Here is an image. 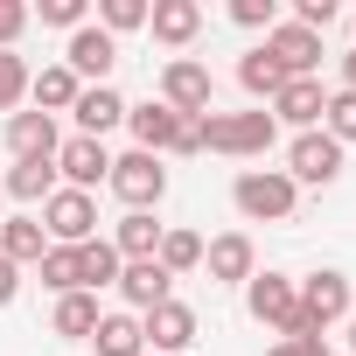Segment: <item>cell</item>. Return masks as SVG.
I'll return each instance as SVG.
<instances>
[{
  "mask_svg": "<svg viewBox=\"0 0 356 356\" xmlns=\"http://www.w3.org/2000/svg\"><path fill=\"white\" fill-rule=\"evenodd\" d=\"M196 140L217 147V154H266L280 140V126H273V112H203Z\"/></svg>",
  "mask_w": 356,
  "mask_h": 356,
  "instance_id": "1",
  "label": "cell"
},
{
  "mask_svg": "<svg viewBox=\"0 0 356 356\" xmlns=\"http://www.w3.org/2000/svg\"><path fill=\"white\" fill-rule=\"evenodd\" d=\"M293 175H280V168H245L238 175V189H231V203L252 217V224H286L293 217Z\"/></svg>",
  "mask_w": 356,
  "mask_h": 356,
  "instance_id": "2",
  "label": "cell"
},
{
  "mask_svg": "<svg viewBox=\"0 0 356 356\" xmlns=\"http://www.w3.org/2000/svg\"><path fill=\"white\" fill-rule=\"evenodd\" d=\"M126 126H133L140 154H203L196 119H175L168 105H126Z\"/></svg>",
  "mask_w": 356,
  "mask_h": 356,
  "instance_id": "3",
  "label": "cell"
},
{
  "mask_svg": "<svg viewBox=\"0 0 356 356\" xmlns=\"http://www.w3.org/2000/svg\"><path fill=\"white\" fill-rule=\"evenodd\" d=\"M105 182H112V196L126 203V210H154L161 196H168V168H161V154H119L112 161V175H105Z\"/></svg>",
  "mask_w": 356,
  "mask_h": 356,
  "instance_id": "4",
  "label": "cell"
},
{
  "mask_svg": "<svg viewBox=\"0 0 356 356\" xmlns=\"http://www.w3.org/2000/svg\"><path fill=\"white\" fill-rule=\"evenodd\" d=\"M161 105H168L175 119H203V112H210V70L189 63V56H175V63L161 70Z\"/></svg>",
  "mask_w": 356,
  "mask_h": 356,
  "instance_id": "5",
  "label": "cell"
},
{
  "mask_svg": "<svg viewBox=\"0 0 356 356\" xmlns=\"http://www.w3.org/2000/svg\"><path fill=\"white\" fill-rule=\"evenodd\" d=\"M91 224H98V203H91L84 189H56V196L42 203V231H49L56 245H91Z\"/></svg>",
  "mask_w": 356,
  "mask_h": 356,
  "instance_id": "6",
  "label": "cell"
},
{
  "mask_svg": "<svg viewBox=\"0 0 356 356\" xmlns=\"http://www.w3.org/2000/svg\"><path fill=\"white\" fill-rule=\"evenodd\" d=\"M286 161H293V168H286V175H293V189H300V182L328 189L335 175H342V147H335L328 133H300V140L286 147Z\"/></svg>",
  "mask_w": 356,
  "mask_h": 356,
  "instance_id": "7",
  "label": "cell"
},
{
  "mask_svg": "<svg viewBox=\"0 0 356 356\" xmlns=\"http://www.w3.org/2000/svg\"><path fill=\"white\" fill-rule=\"evenodd\" d=\"M245 307H252V321H266V328L286 335L300 293H293V280H280V273H252V280H245Z\"/></svg>",
  "mask_w": 356,
  "mask_h": 356,
  "instance_id": "8",
  "label": "cell"
},
{
  "mask_svg": "<svg viewBox=\"0 0 356 356\" xmlns=\"http://www.w3.org/2000/svg\"><path fill=\"white\" fill-rule=\"evenodd\" d=\"M56 175H63L70 189H84V196H91V189L105 182V175H112V154H105V140H84V133H77V140H63V147H56Z\"/></svg>",
  "mask_w": 356,
  "mask_h": 356,
  "instance_id": "9",
  "label": "cell"
},
{
  "mask_svg": "<svg viewBox=\"0 0 356 356\" xmlns=\"http://www.w3.org/2000/svg\"><path fill=\"white\" fill-rule=\"evenodd\" d=\"M112 63H119V42H112L105 29H91V22H84V29L70 35V49H63V70H70L77 84H84V77H98V84H105V77H112Z\"/></svg>",
  "mask_w": 356,
  "mask_h": 356,
  "instance_id": "10",
  "label": "cell"
},
{
  "mask_svg": "<svg viewBox=\"0 0 356 356\" xmlns=\"http://www.w3.org/2000/svg\"><path fill=\"white\" fill-rule=\"evenodd\" d=\"M56 147L63 140H56V119L49 112H15L8 119V154L15 161H56Z\"/></svg>",
  "mask_w": 356,
  "mask_h": 356,
  "instance_id": "11",
  "label": "cell"
},
{
  "mask_svg": "<svg viewBox=\"0 0 356 356\" xmlns=\"http://www.w3.org/2000/svg\"><path fill=\"white\" fill-rule=\"evenodd\" d=\"M147 29H154V42H168V49H189L196 29H203V8H196V0H154V8H147Z\"/></svg>",
  "mask_w": 356,
  "mask_h": 356,
  "instance_id": "12",
  "label": "cell"
},
{
  "mask_svg": "<svg viewBox=\"0 0 356 356\" xmlns=\"http://www.w3.org/2000/svg\"><path fill=\"white\" fill-rule=\"evenodd\" d=\"M266 56L286 70V77H307L314 63H321V35H307V29H293V22H280L273 35H266Z\"/></svg>",
  "mask_w": 356,
  "mask_h": 356,
  "instance_id": "13",
  "label": "cell"
},
{
  "mask_svg": "<svg viewBox=\"0 0 356 356\" xmlns=\"http://www.w3.org/2000/svg\"><path fill=\"white\" fill-rule=\"evenodd\" d=\"M70 112H77V133H84V140H105V133L126 119V98H119L112 84H84Z\"/></svg>",
  "mask_w": 356,
  "mask_h": 356,
  "instance_id": "14",
  "label": "cell"
},
{
  "mask_svg": "<svg viewBox=\"0 0 356 356\" xmlns=\"http://www.w3.org/2000/svg\"><path fill=\"white\" fill-rule=\"evenodd\" d=\"M140 335H147L154 349H189V342H196V314H189L182 300H161V307L140 314Z\"/></svg>",
  "mask_w": 356,
  "mask_h": 356,
  "instance_id": "15",
  "label": "cell"
},
{
  "mask_svg": "<svg viewBox=\"0 0 356 356\" xmlns=\"http://www.w3.org/2000/svg\"><path fill=\"white\" fill-rule=\"evenodd\" d=\"M203 266H210V280H252L259 252H252V238H245V231H224V238H210V245H203Z\"/></svg>",
  "mask_w": 356,
  "mask_h": 356,
  "instance_id": "16",
  "label": "cell"
},
{
  "mask_svg": "<svg viewBox=\"0 0 356 356\" xmlns=\"http://www.w3.org/2000/svg\"><path fill=\"white\" fill-rule=\"evenodd\" d=\"M42 252H49L42 217H8V224H0V259H8V266H42Z\"/></svg>",
  "mask_w": 356,
  "mask_h": 356,
  "instance_id": "17",
  "label": "cell"
},
{
  "mask_svg": "<svg viewBox=\"0 0 356 356\" xmlns=\"http://www.w3.org/2000/svg\"><path fill=\"white\" fill-rule=\"evenodd\" d=\"M321 105H328V98H321V84H314V77H293V84H286V91L273 98V126L286 119V126H300V133H314V119H321Z\"/></svg>",
  "mask_w": 356,
  "mask_h": 356,
  "instance_id": "18",
  "label": "cell"
},
{
  "mask_svg": "<svg viewBox=\"0 0 356 356\" xmlns=\"http://www.w3.org/2000/svg\"><path fill=\"white\" fill-rule=\"evenodd\" d=\"M119 293L147 314V307H161V300H168V273H161L154 259H126V266H119Z\"/></svg>",
  "mask_w": 356,
  "mask_h": 356,
  "instance_id": "19",
  "label": "cell"
},
{
  "mask_svg": "<svg viewBox=\"0 0 356 356\" xmlns=\"http://www.w3.org/2000/svg\"><path fill=\"white\" fill-rule=\"evenodd\" d=\"M112 252H119V259H154V252H161V224H154L147 210H126L119 231H112Z\"/></svg>",
  "mask_w": 356,
  "mask_h": 356,
  "instance_id": "20",
  "label": "cell"
},
{
  "mask_svg": "<svg viewBox=\"0 0 356 356\" xmlns=\"http://www.w3.org/2000/svg\"><path fill=\"white\" fill-rule=\"evenodd\" d=\"M91 342H98V356H140V349H147V335H140L133 314H98Z\"/></svg>",
  "mask_w": 356,
  "mask_h": 356,
  "instance_id": "21",
  "label": "cell"
},
{
  "mask_svg": "<svg viewBox=\"0 0 356 356\" xmlns=\"http://www.w3.org/2000/svg\"><path fill=\"white\" fill-rule=\"evenodd\" d=\"M8 196H15V203H49V196H56V161H15Z\"/></svg>",
  "mask_w": 356,
  "mask_h": 356,
  "instance_id": "22",
  "label": "cell"
},
{
  "mask_svg": "<svg viewBox=\"0 0 356 356\" xmlns=\"http://www.w3.org/2000/svg\"><path fill=\"white\" fill-rule=\"evenodd\" d=\"M29 91H35V105H42V112H70L84 84H77L63 63H49V70H35V77H29Z\"/></svg>",
  "mask_w": 356,
  "mask_h": 356,
  "instance_id": "23",
  "label": "cell"
},
{
  "mask_svg": "<svg viewBox=\"0 0 356 356\" xmlns=\"http://www.w3.org/2000/svg\"><path fill=\"white\" fill-rule=\"evenodd\" d=\"M154 266H161L168 280H175V273H196V266H203V238H196V231H161Z\"/></svg>",
  "mask_w": 356,
  "mask_h": 356,
  "instance_id": "24",
  "label": "cell"
},
{
  "mask_svg": "<svg viewBox=\"0 0 356 356\" xmlns=\"http://www.w3.org/2000/svg\"><path fill=\"white\" fill-rule=\"evenodd\" d=\"M238 84H245V91H252V98H280V91H286V84H293V77H286V70H280V63H273V56H266V49H252V56H245V63H238Z\"/></svg>",
  "mask_w": 356,
  "mask_h": 356,
  "instance_id": "25",
  "label": "cell"
},
{
  "mask_svg": "<svg viewBox=\"0 0 356 356\" xmlns=\"http://www.w3.org/2000/svg\"><path fill=\"white\" fill-rule=\"evenodd\" d=\"M42 286H56V300H63V293H84L77 245H49V252H42Z\"/></svg>",
  "mask_w": 356,
  "mask_h": 356,
  "instance_id": "26",
  "label": "cell"
},
{
  "mask_svg": "<svg viewBox=\"0 0 356 356\" xmlns=\"http://www.w3.org/2000/svg\"><path fill=\"white\" fill-rule=\"evenodd\" d=\"M77 266H84V293H91V286H119V266H126V259H119L105 238H91V245H77Z\"/></svg>",
  "mask_w": 356,
  "mask_h": 356,
  "instance_id": "27",
  "label": "cell"
},
{
  "mask_svg": "<svg viewBox=\"0 0 356 356\" xmlns=\"http://www.w3.org/2000/svg\"><path fill=\"white\" fill-rule=\"evenodd\" d=\"M98 328V293H63L56 300V335H91Z\"/></svg>",
  "mask_w": 356,
  "mask_h": 356,
  "instance_id": "28",
  "label": "cell"
},
{
  "mask_svg": "<svg viewBox=\"0 0 356 356\" xmlns=\"http://www.w3.org/2000/svg\"><path fill=\"white\" fill-rule=\"evenodd\" d=\"M321 133H328L335 147H349V140H356V91H335V98L321 105Z\"/></svg>",
  "mask_w": 356,
  "mask_h": 356,
  "instance_id": "29",
  "label": "cell"
},
{
  "mask_svg": "<svg viewBox=\"0 0 356 356\" xmlns=\"http://www.w3.org/2000/svg\"><path fill=\"white\" fill-rule=\"evenodd\" d=\"M22 98H29V63L0 49V112L15 119V105H22Z\"/></svg>",
  "mask_w": 356,
  "mask_h": 356,
  "instance_id": "30",
  "label": "cell"
},
{
  "mask_svg": "<svg viewBox=\"0 0 356 356\" xmlns=\"http://www.w3.org/2000/svg\"><path fill=\"white\" fill-rule=\"evenodd\" d=\"M98 29H105V35L147 29V0H105V8H98Z\"/></svg>",
  "mask_w": 356,
  "mask_h": 356,
  "instance_id": "31",
  "label": "cell"
},
{
  "mask_svg": "<svg viewBox=\"0 0 356 356\" xmlns=\"http://www.w3.org/2000/svg\"><path fill=\"white\" fill-rule=\"evenodd\" d=\"M42 22H49V29H70V35H77V29H84V0H42Z\"/></svg>",
  "mask_w": 356,
  "mask_h": 356,
  "instance_id": "32",
  "label": "cell"
},
{
  "mask_svg": "<svg viewBox=\"0 0 356 356\" xmlns=\"http://www.w3.org/2000/svg\"><path fill=\"white\" fill-rule=\"evenodd\" d=\"M231 22L238 29H273V0H231Z\"/></svg>",
  "mask_w": 356,
  "mask_h": 356,
  "instance_id": "33",
  "label": "cell"
},
{
  "mask_svg": "<svg viewBox=\"0 0 356 356\" xmlns=\"http://www.w3.org/2000/svg\"><path fill=\"white\" fill-rule=\"evenodd\" d=\"M22 29H29V8H22V0H0V49H8Z\"/></svg>",
  "mask_w": 356,
  "mask_h": 356,
  "instance_id": "34",
  "label": "cell"
},
{
  "mask_svg": "<svg viewBox=\"0 0 356 356\" xmlns=\"http://www.w3.org/2000/svg\"><path fill=\"white\" fill-rule=\"evenodd\" d=\"M273 356H328V342L321 335H286V342H273Z\"/></svg>",
  "mask_w": 356,
  "mask_h": 356,
  "instance_id": "35",
  "label": "cell"
},
{
  "mask_svg": "<svg viewBox=\"0 0 356 356\" xmlns=\"http://www.w3.org/2000/svg\"><path fill=\"white\" fill-rule=\"evenodd\" d=\"M15 293H22V266H8V259H0V307H8Z\"/></svg>",
  "mask_w": 356,
  "mask_h": 356,
  "instance_id": "36",
  "label": "cell"
},
{
  "mask_svg": "<svg viewBox=\"0 0 356 356\" xmlns=\"http://www.w3.org/2000/svg\"><path fill=\"white\" fill-rule=\"evenodd\" d=\"M342 91H356V49L342 56Z\"/></svg>",
  "mask_w": 356,
  "mask_h": 356,
  "instance_id": "37",
  "label": "cell"
},
{
  "mask_svg": "<svg viewBox=\"0 0 356 356\" xmlns=\"http://www.w3.org/2000/svg\"><path fill=\"white\" fill-rule=\"evenodd\" d=\"M349 349H356V314H349Z\"/></svg>",
  "mask_w": 356,
  "mask_h": 356,
  "instance_id": "38",
  "label": "cell"
}]
</instances>
